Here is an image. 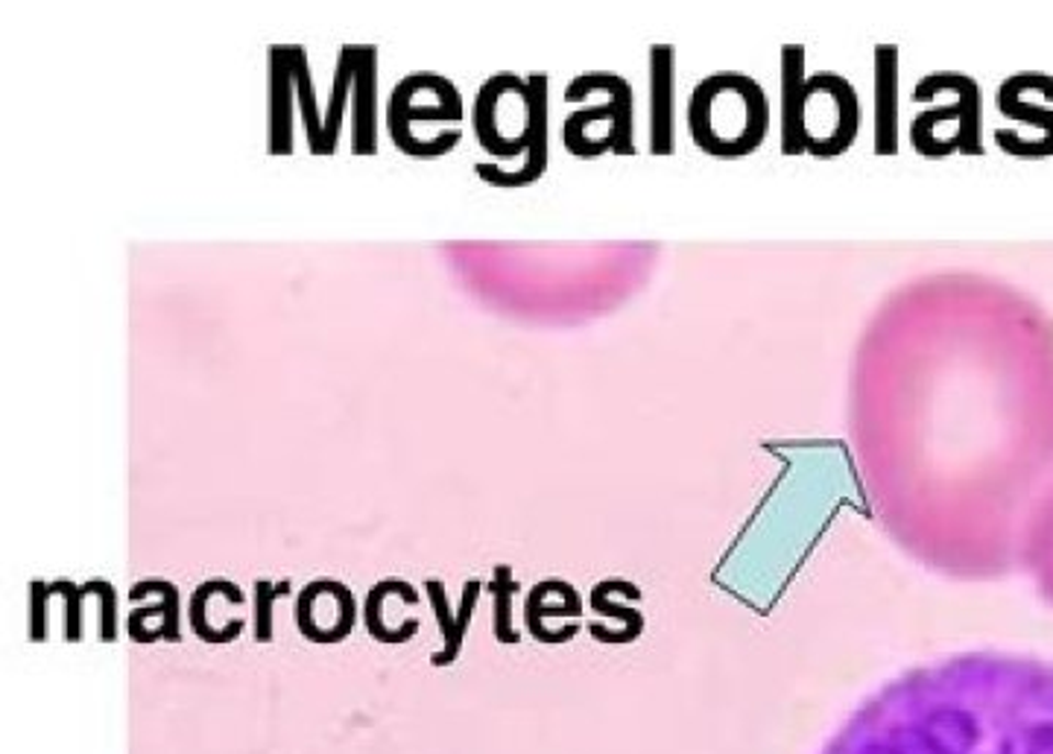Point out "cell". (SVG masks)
<instances>
[{"label": "cell", "instance_id": "obj_1", "mask_svg": "<svg viewBox=\"0 0 1053 754\" xmlns=\"http://www.w3.org/2000/svg\"><path fill=\"white\" fill-rule=\"evenodd\" d=\"M849 436L872 518L951 579L1021 567L1053 495V328L981 275L887 295L858 342Z\"/></svg>", "mask_w": 1053, "mask_h": 754}, {"label": "cell", "instance_id": "obj_2", "mask_svg": "<svg viewBox=\"0 0 1053 754\" xmlns=\"http://www.w3.org/2000/svg\"><path fill=\"white\" fill-rule=\"evenodd\" d=\"M819 754H1053V661L984 650L905 669Z\"/></svg>", "mask_w": 1053, "mask_h": 754}, {"label": "cell", "instance_id": "obj_3", "mask_svg": "<svg viewBox=\"0 0 1053 754\" xmlns=\"http://www.w3.org/2000/svg\"><path fill=\"white\" fill-rule=\"evenodd\" d=\"M688 123L697 147L712 156L755 153L766 135L764 91L743 74H714L694 88Z\"/></svg>", "mask_w": 1053, "mask_h": 754}, {"label": "cell", "instance_id": "obj_4", "mask_svg": "<svg viewBox=\"0 0 1053 754\" xmlns=\"http://www.w3.org/2000/svg\"><path fill=\"white\" fill-rule=\"evenodd\" d=\"M784 149H810L817 156L845 153L858 132V103L849 82L837 74H814L793 88L784 79Z\"/></svg>", "mask_w": 1053, "mask_h": 754}, {"label": "cell", "instance_id": "obj_5", "mask_svg": "<svg viewBox=\"0 0 1053 754\" xmlns=\"http://www.w3.org/2000/svg\"><path fill=\"white\" fill-rule=\"evenodd\" d=\"M355 153H374V47H355Z\"/></svg>", "mask_w": 1053, "mask_h": 754}, {"label": "cell", "instance_id": "obj_6", "mask_svg": "<svg viewBox=\"0 0 1053 754\" xmlns=\"http://www.w3.org/2000/svg\"><path fill=\"white\" fill-rule=\"evenodd\" d=\"M1021 567L1033 576L1042 599L1053 608V495L1037 515L1033 527H1030Z\"/></svg>", "mask_w": 1053, "mask_h": 754}, {"label": "cell", "instance_id": "obj_7", "mask_svg": "<svg viewBox=\"0 0 1053 754\" xmlns=\"http://www.w3.org/2000/svg\"><path fill=\"white\" fill-rule=\"evenodd\" d=\"M290 86H293V59L290 47H272V112H270V153L288 156L290 149Z\"/></svg>", "mask_w": 1053, "mask_h": 754}, {"label": "cell", "instance_id": "obj_8", "mask_svg": "<svg viewBox=\"0 0 1053 754\" xmlns=\"http://www.w3.org/2000/svg\"><path fill=\"white\" fill-rule=\"evenodd\" d=\"M653 153H671V97H673V50L653 47Z\"/></svg>", "mask_w": 1053, "mask_h": 754}, {"label": "cell", "instance_id": "obj_9", "mask_svg": "<svg viewBox=\"0 0 1053 754\" xmlns=\"http://www.w3.org/2000/svg\"><path fill=\"white\" fill-rule=\"evenodd\" d=\"M355 82V47H343L340 61H337V86H334V103L332 114H328V126H325V149L334 153L337 149V132H340V117L346 112V97H349V86Z\"/></svg>", "mask_w": 1053, "mask_h": 754}, {"label": "cell", "instance_id": "obj_10", "mask_svg": "<svg viewBox=\"0 0 1053 754\" xmlns=\"http://www.w3.org/2000/svg\"><path fill=\"white\" fill-rule=\"evenodd\" d=\"M290 56H293V77H296V91H299V103H302V112H305V126H307V138H311V149L314 153H325V140H323V130H320V123H316V103H314V86H311V74H307V59L302 47H290Z\"/></svg>", "mask_w": 1053, "mask_h": 754}]
</instances>
